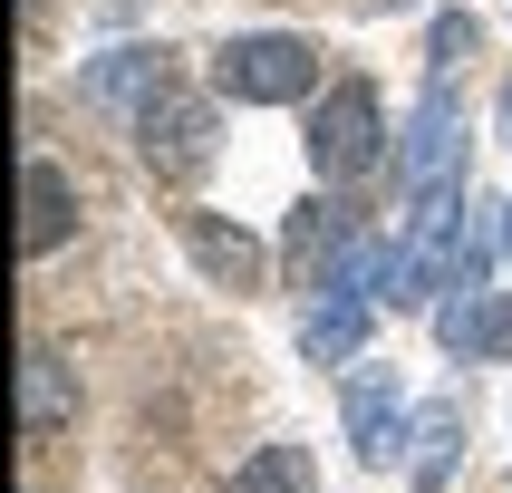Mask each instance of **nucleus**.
<instances>
[{"label":"nucleus","mask_w":512,"mask_h":493,"mask_svg":"<svg viewBox=\"0 0 512 493\" xmlns=\"http://www.w3.org/2000/svg\"><path fill=\"white\" fill-rule=\"evenodd\" d=\"M310 165L329 174V184H348V174L377 165V87L368 78H339L329 97H319V116H310Z\"/></svg>","instance_id":"f257e3e1"},{"label":"nucleus","mask_w":512,"mask_h":493,"mask_svg":"<svg viewBox=\"0 0 512 493\" xmlns=\"http://www.w3.org/2000/svg\"><path fill=\"white\" fill-rule=\"evenodd\" d=\"M232 493H319V474H310L300 445H261V455L232 474Z\"/></svg>","instance_id":"20e7f679"},{"label":"nucleus","mask_w":512,"mask_h":493,"mask_svg":"<svg viewBox=\"0 0 512 493\" xmlns=\"http://www.w3.org/2000/svg\"><path fill=\"white\" fill-rule=\"evenodd\" d=\"M68 232V174L58 165H29V252H49Z\"/></svg>","instance_id":"39448f33"},{"label":"nucleus","mask_w":512,"mask_h":493,"mask_svg":"<svg viewBox=\"0 0 512 493\" xmlns=\"http://www.w3.org/2000/svg\"><path fill=\"white\" fill-rule=\"evenodd\" d=\"M145 155L165 174H194L203 155H213V116L194 107V97H165V107H145Z\"/></svg>","instance_id":"7ed1b4c3"},{"label":"nucleus","mask_w":512,"mask_h":493,"mask_svg":"<svg viewBox=\"0 0 512 493\" xmlns=\"http://www.w3.org/2000/svg\"><path fill=\"white\" fill-rule=\"evenodd\" d=\"M310 68H319V58L300 49V39H232V49H223V87H232V97H300Z\"/></svg>","instance_id":"f03ea898"}]
</instances>
